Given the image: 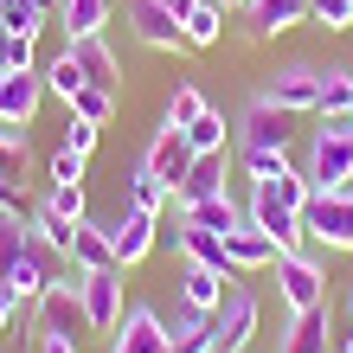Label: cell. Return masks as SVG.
Returning <instances> with one entry per match:
<instances>
[{
    "instance_id": "6da1fadb",
    "label": "cell",
    "mask_w": 353,
    "mask_h": 353,
    "mask_svg": "<svg viewBox=\"0 0 353 353\" xmlns=\"http://www.w3.org/2000/svg\"><path fill=\"white\" fill-rule=\"evenodd\" d=\"M302 232L327 244V251H353V186H334V193H315L302 205Z\"/></svg>"
},
{
    "instance_id": "7a4b0ae2",
    "label": "cell",
    "mask_w": 353,
    "mask_h": 353,
    "mask_svg": "<svg viewBox=\"0 0 353 353\" xmlns=\"http://www.w3.org/2000/svg\"><path fill=\"white\" fill-rule=\"evenodd\" d=\"M276 296H283L289 315H302V308H327V276H321V263L302 257V251H283V257H276Z\"/></svg>"
},
{
    "instance_id": "3957f363",
    "label": "cell",
    "mask_w": 353,
    "mask_h": 353,
    "mask_svg": "<svg viewBox=\"0 0 353 353\" xmlns=\"http://www.w3.org/2000/svg\"><path fill=\"white\" fill-rule=\"evenodd\" d=\"M257 321H263V308L251 289H225V302L212 308V347L219 353H244L257 341Z\"/></svg>"
},
{
    "instance_id": "277c9868",
    "label": "cell",
    "mask_w": 353,
    "mask_h": 353,
    "mask_svg": "<svg viewBox=\"0 0 353 353\" xmlns=\"http://www.w3.org/2000/svg\"><path fill=\"white\" fill-rule=\"evenodd\" d=\"M263 103H270V110H283V116H321V71H308V65L276 71L263 84Z\"/></svg>"
},
{
    "instance_id": "5b68a950",
    "label": "cell",
    "mask_w": 353,
    "mask_h": 353,
    "mask_svg": "<svg viewBox=\"0 0 353 353\" xmlns=\"http://www.w3.org/2000/svg\"><path fill=\"white\" fill-rule=\"evenodd\" d=\"M244 219H251L257 232H270V238H276V251H296V244L308 238V232H302V212H296V205H283L263 180L251 186V205H244Z\"/></svg>"
},
{
    "instance_id": "8992f818",
    "label": "cell",
    "mask_w": 353,
    "mask_h": 353,
    "mask_svg": "<svg viewBox=\"0 0 353 353\" xmlns=\"http://www.w3.org/2000/svg\"><path fill=\"white\" fill-rule=\"evenodd\" d=\"M77 296H84V321H90V334H116V321H122V270L77 276Z\"/></svg>"
},
{
    "instance_id": "52a82bcc",
    "label": "cell",
    "mask_w": 353,
    "mask_h": 353,
    "mask_svg": "<svg viewBox=\"0 0 353 353\" xmlns=\"http://www.w3.org/2000/svg\"><path fill=\"white\" fill-rule=\"evenodd\" d=\"M308 186L315 193H334V186H353V141H334L315 129V148H308Z\"/></svg>"
},
{
    "instance_id": "ba28073f",
    "label": "cell",
    "mask_w": 353,
    "mask_h": 353,
    "mask_svg": "<svg viewBox=\"0 0 353 353\" xmlns=\"http://www.w3.org/2000/svg\"><path fill=\"white\" fill-rule=\"evenodd\" d=\"M129 26H135L141 46H154V52H180L186 46V32H180L168 0H129Z\"/></svg>"
},
{
    "instance_id": "9c48e42d",
    "label": "cell",
    "mask_w": 353,
    "mask_h": 353,
    "mask_svg": "<svg viewBox=\"0 0 353 353\" xmlns=\"http://www.w3.org/2000/svg\"><path fill=\"white\" fill-rule=\"evenodd\" d=\"M154 238H161V219H154V212H135V205L122 199V219L110 225V244H116V263H122V270H129V263H141V257L154 251Z\"/></svg>"
},
{
    "instance_id": "30bf717a",
    "label": "cell",
    "mask_w": 353,
    "mask_h": 353,
    "mask_svg": "<svg viewBox=\"0 0 353 353\" xmlns=\"http://www.w3.org/2000/svg\"><path fill=\"white\" fill-rule=\"evenodd\" d=\"M77 327H90V321H84V296H77V283H52L46 296H39V334H65V341H77Z\"/></svg>"
},
{
    "instance_id": "8fae6325",
    "label": "cell",
    "mask_w": 353,
    "mask_h": 353,
    "mask_svg": "<svg viewBox=\"0 0 353 353\" xmlns=\"http://www.w3.org/2000/svg\"><path fill=\"white\" fill-rule=\"evenodd\" d=\"M110 353H168V321H161L154 308H129V315L116 321Z\"/></svg>"
},
{
    "instance_id": "7c38bea8",
    "label": "cell",
    "mask_w": 353,
    "mask_h": 353,
    "mask_svg": "<svg viewBox=\"0 0 353 353\" xmlns=\"http://www.w3.org/2000/svg\"><path fill=\"white\" fill-rule=\"evenodd\" d=\"M141 168H148L161 186H174V193H180V180H186V168H193V148H186V135L174 129V122H168V129H161L154 141H148V161H141Z\"/></svg>"
},
{
    "instance_id": "4fadbf2b",
    "label": "cell",
    "mask_w": 353,
    "mask_h": 353,
    "mask_svg": "<svg viewBox=\"0 0 353 353\" xmlns=\"http://www.w3.org/2000/svg\"><path fill=\"white\" fill-rule=\"evenodd\" d=\"M174 19H180V32H186V46L205 52V46H219L225 39V7L219 0H168Z\"/></svg>"
},
{
    "instance_id": "5bb4252c",
    "label": "cell",
    "mask_w": 353,
    "mask_h": 353,
    "mask_svg": "<svg viewBox=\"0 0 353 353\" xmlns=\"http://www.w3.org/2000/svg\"><path fill=\"white\" fill-rule=\"evenodd\" d=\"M225 283H232V270H205V263H180V302L193 308V315H212L225 302Z\"/></svg>"
},
{
    "instance_id": "9a60e30c",
    "label": "cell",
    "mask_w": 353,
    "mask_h": 353,
    "mask_svg": "<svg viewBox=\"0 0 353 353\" xmlns=\"http://www.w3.org/2000/svg\"><path fill=\"white\" fill-rule=\"evenodd\" d=\"M71 270H77V276H97V270H122V263H116V244H110V232H103V225L77 219V238H71Z\"/></svg>"
},
{
    "instance_id": "2e32d148",
    "label": "cell",
    "mask_w": 353,
    "mask_h": 353,
    "mask_svg": "<svg viewBox=\"0 0 353 353\" xmlns=\"http://www.w3.org/2000/svg\"><path fill=\"white\" fill-rule=\"evenodd\" d=\"M225 257H232V270L244 276V270H263V263H276L283 251H276V238H270V232H257V225L244 219L238 232H225Z\"/></svg>"
},
{
    "instance_id": "e0dca14e",
    "label": "cell",
    "mask_w": 353,
    "mask_h": 353,
    "mask_svg": "<svg viewBox=\"0 0 353 353\" xmlns=\"http://www.w3.org/2000/svg\"><path fill=\"white\" fill-rule=\"evenodd\" d=\"M39 103H46V77H39V71H7V77H0V116L32 122Z\"/></svg>"
},
{
    "instance_id": "ac0fdd59",
    "label": "cell",
    "mask_w": 353,
    "mask_h": 353,
    "mask_svg": "<svg viewBox=\"0 0 353 353\" xmlns=\"http://www.w3.org/2000/svg\"><path fill=\"white\" fill-rule=\"evenodd\" d=\"M244 13H251V39H276L308 19V0H251Z\"/></svg>"
},
{
    "instance_id": "d6986e66",
    "label": "cell",
    "mask_w": 353,
    "mask_h": 353,
    "mask_svg": "<svg viewBox=\"0 0 353 353\" xmlns=\"http://www.w3.org/2000/svg\"><path fill=\"white\" fill-rule=\"evenodd\" d=\"M212 193H225V154H193V168H186L174 199L193 205V199H212Z\"/></svg>"
},
{
    "instance_id": "ffe728a7",
    "label": "cell",
    "mask_w": 353,
    "mask_h": 353,
    "mask_svg": "<svg viewBox=\"0 0 353 353\" xmlns=\"http://www.w3.org/2000/svg\"><path fill=\"white\" fill-rule=\"evenodd\" d=\"M174 244H180V257H186V263H205V270H232V257H225V238H219V232L180 225V232H174ZM232 276H238V270H232Z\"/></svg>"
},
{
    "instance_id": "44dd1931",
    "label": "cell",
    "mask_w": 353,
    "mask_h": 353,
    "mask_svg": "<svg viewBox=\"0 0 353 353\" xmlns=\"http://www.w3.org/2000/svg\"><path fill=\"white\" fill-rule=\"evenodd\" d=\"M276 353H327V308H302L289 315V334Z\"/></svg>"
},
{
    "instance_id": "7402d4cb",
    "label": "cell",
    "mask_w": 353,
    "mask_h": 353,
    "mask_svg": "<svg viewBox=\"0 0 353 353\" xmlns=\"http://www.w3.org/2000/svg\"><path fill=\"white\" fill-rule=\"evenodd\" d=\"M58 26H65V39H97L110 26V0H65L58 7Z\"/></svg>"
},
{
    "instance_id": "603a6c76",
    "label": "cell",
    "mask_w": 353,
    "mask_h": 353,
    "mask_svg": "<svg viewBox=\"0 0 353 353\" xmlns=\"http://www.w3.org/2000/svg\"><path fill=\"white\" fill-rule=\"evenodd\" d=\"M65 52L77 58V71H84L90 84H103V90H116V58H110V46H103V32H97V39H71Z\"/></svg>"
},
{
    "instance_id": "cb8c5ba5",
    "label": "cell",
    "mask_w": 353,
    "mask_h": 353,
    "mask_svg": "<svg viewBox=\"0 0 353 353\" xmlns=\"http://www.w3.org/2000/svg\"><path fill=\"white\" fill-rule=\"evenodd\" d=\"M283 122H289V116H283V110H270V103L257 97L251 110H244V148H283V135H289Z\"/></svg>"
},
{
    "instance_id": "d4e9b609",
    "label": "cell",
    "mask_w": 353,
    "mask_h": 353,
    "mask_svg": "<svg viewBox=\"0 0 353 353\" xmlns=\"http://www.w3.org/2000/svg\"><path fill=\"white\" fill-rule=\"evenodd\" d=\"M186 225H199V232H238V225H244V212H238V205L232 199H225V193H212V199H193V205H186Z\"/></svg>"
},
{
    "instance_id": "484cf974",
    "label": "cell",
    "mask_w": 353,
    "mask_h": 353,
    "mask_svg": "<svg viewBox=\"0 0 353 353\" xmlns=\"http://www.w3.org/2000/svg\"><path fill=\"white\" fill-rule=\"evenodd\" d=\"M168 353H219V347H212V321L186 308V315L168 327Z\"/></svg>"
},
{
    "instance_id": "4316f807",
    "label": "cell",
    "mask_w": 353,
    "mask_h": 353,
    "mask_svg": "<svg viewBox=\"0 0 353 353\" xmlns=\"http://www.w3.org/2000/svg\"><path fill=\"white\" fill-rule=\"evenodd\" d=\"M32 232H39V244H46V251H58V257H71V238H77V219H65V212H52V205H39V212H32Z\"/></svg>"
},
{
    "instance_id": "83f0119b",
    "label": "cell",
    "mask_w": 353,
    "mask_h": 353,
    "mask_svg": "<svg viewBox=\"0 0 353 353\" xmlns=\"http://www.w3.org/2000/svg\"><path fill=\"white\" fill-rule=\"evenodd\" d=\"M122 199H129L135 212H154V219H161V205L174 199V186H161V180H154L148 168H141V174H129V186H122Z\"/></svg>"
},
{
    "instance_id": "f1b7e54d",
    "label": "cell",
    "mask_w": 353,
    "mask_h": 353,
    "mask_svg": "<svg viewBox=\"0 0 353 353\" xmlns=\"http://www.w3.org/2000/svg\"><path fill=\"white\" fill-rule=\"evenodd\" d=\"M180 135H186V148H193V154H225V116H219V110L193 116Z\"/></svg>"
},
{
    "instance_id": "f546056e",
    "label": "cell",
    "mask_w": 353,
    "mask_h": 353,
    "mask_svg": "<svg viewBox=\"0 0 353 353\" xmlns=\"http://www.w3.org/2000/svg\"><path fill=\"white\" fill-rule=\"evenodd\" d=\"M71 116H77V122H97V129H110V116H116V90L84 84V90L71 97Z\"/></svg>"
},
{
    "instance_id": "4dcf8cb0",
    "label": "cell",
    "mask_w": 353,
    "mask_h": 353,
    "mask_svg": "<svg viewBox=\"0 0 353 353\" xmlns=\"http://www.w3.org/2000/svg\"><path fill=\"white\" fill-rule=\"evenodd\" d=\"M39 77H46V90H52V97H65V103H71L77 90H84V84H90V77H84V71H77V58H71V52H58V58H52V65H46V71H39Z\"/></svg>"
},
{
    "instance_id": "1f68e13d",
    "label": "cell",
    "mask_w": 353,
    "mask_h": 353,
    "mask_svg": "<svg viewBox=\"0 0 353 353\" xmlns=\"http://www.w3.org/2000/svg\"><path fill=\"white\" fill-rule=\"evenodd\" d=\"M0 32H26V39H39V32H46V13H39L32 0H7V13H0Z\"/></svg>"
},
{
    "instance_id": "d6a6232c",
    "label": "cell",
    "mask_w": 353,
    "mask_h": 353,
    "mask_svg": "<svg viewBox=\"0 0 353 353\" xmlns=\"http://www.w3.org/2000/svg\"><path fill=\"white\" fill-rule=\"evenodd\" d=\"M263 186H270V193H276L283 205H296V212H302L308 199H315V186H308V174H296V168H283L276 180H263Z\"/></svg>"
},
{
    "instance_id": "836d02e7",
    "label": "cell",
    "mask_w": 353,
    "mask_h": 353,
    "mask_svg": "<svg viewBox=\"0 0 353 353\" xmlns=\"http://www.w3.org/2000/svg\"><path fill=\"white\" fill-rule=\"evenodd\" d=\"M244 168H251V180H276L289 168V148H244Z\"/></svg>"
},
{
    "instance_id": "e575fe53",
    "label": "cell",
    "mask_w": 353,
    "mask_h": 353,
    "mask_svg": "<svg viewBox=\"0 0 353 353\" xmlns=\"http://www.w3.org/2000/svg\"><path fill=\"white\" fill-rule=\"evenodd\" d=\"M0 71H32V39L26 32H0Z\"/></svg>"
},
{
    "instance_id": "d590c367",
    "label": "cell",
    "mask_w": 353,
    "mask_h": 353,
    "mask_svg": "<svg viewBox=\"0 0 353 353\" xmlns=\"http://www.w3.org/2000/svg\"><path fill=\"white\" fill-rule=\"evenodd\" d=\"M321 110H353V71H327L321 77Z\"/></svg>"
},
{
    "instance_id": "8d00e7d4",
    "label": "cell",
    "mask_w": 353,
    "mask_h": 353,
    "mask_svg": "<svg viewBox=\"0 0 353 353\" xmlns=\"http://www.w3.org/2000/svg\"><path fill=\"white\" fill-rule=\"evenodd\" d=\"M193 116H205V97H199L193 84H180V90H174V103H168V122H174V129H186Z\"/></svg>"
},
{
    "instance_id": "74e56055",
    "label": "cell",
    "mask_w": 353,
    "mask_h": 353,
    "mask_svg": "<svg viewBox=\"0 0 353 353\" xmlns=\"http://www.w3.org/2000/svg\"><path fill=\"white\" fill-rule=\"evenodd\" d=\"M308 19L327 26V32H341V26H353V7L347 0H308Z\"/></svg>"
},
{
    "instance_id": "f35d334b",
    "label": "cell",
    "mask_w": 353,
    "mask_h": 353,
    "mask_svg": "<svg viewBox=\"0 0 353 353\" xmlns=\"http://www.w3.org/2000/svg\"><path fill=\"white\" fill-rule=\"evenodd\" d=\"M52 212H65V219H84V180H71V186H52L46 193Z\"/></svg>"
},
{
    "instance_id": "ab89813d",
    "label": "cell",
    "mask_w": 353,
    "mask_h": 353,
    "mask_svg": "<svg viewBox=\"0 0 353 353\" xmlns=\"http://www.w3.org/2000/svg\"><path fill=\"white\" fill-rule=\"evenodd\" d=\"M71 180H84V154H77V148H58L52 154V186H71Z\"/></svg>"
},
{
    "instance_id": "60d3db41",
    "label": "cell",
    "mask_w": 353,
    "mask_h": 353,
    "mask_svg": "<svg viewBox=\"0 0 353 353\" xmlns=\"http://www.w3.org/2000/svg\"><path fill=\"white\" fill-rule=\"evenodd\" d=\"M65 148L90 154V148H97V122H77V116H71V122H65Z\"/></svg>"
},
{
    "instance_id": "b9f144b4",
    "label": "cell",
    "mask_w": 353,
    "mask_h": 353,
    "mask_svg": "<svg viewBox=\"0 0 353 353\" xmlns=\"http://www.w3.org/2000/svg\"><path fill=\"white\" fill-rule=\"evenodd\" d=\"M26 168V141H0V180H19Z\"/></svg>"
},
{
    "instance_id": "7bdbcfd3",
    "label": "cell",
    "mask_w": 353,
    "mask_h": 353,
    "mask_svg": "<svg viewBox=\"0 0 353 353\" xmlns=\"http://www.w3.org/2000/svg\"><path fill=\"white\" fill-rule=\"evenodd\" d=\"M0 212H19V180H0Z\"/></svg>"
},
{
    "instance_id": "ee69618b",
    "label": "cell",
    "mask_w": 353,
    "mask_h": 353,
    "mask_svg": "<svg viewBox=\"0 0 353 353\" xmlns=\"http://www.w3.org/2000/svg\"><path fill=\"white\" fill-rule=\"evenodd\" d=\"M13 315H19V302L7 296V289H0V334H7V327H13Z\"/></svg>"
},
{
    "instance_id": "f6af8a7d",
    "label": "cell",
    "mask_w": 353,
    "mask_h": 353,
    "mask_svg": "<svg viewBox=\"0 0 353 353\" xmlns=\"http://www.w3.org/2000/svg\"><path fill=\"white\" fill-rule=\"evenodd\" d=\"M39 353H77V341H65V334H46V347Z\"/></svg>"
},
{
    "instance_id": "bcb514c9",
    "label": "cell",
    "mask_w": 353,
    "mask_h": 353,
    "mask_svg": "<svg viewBox=\"0 0 353 353\" xmlns=\"http://www.w3.org/2000/svg\"><path fill=\"white\" fill-rule=\"evenodd\" d=\"M32 7L46 13V19H58V7H65V0H32Z\"/></svg>"
},
{
    "instance_id": "7dc6e473",
    "label": "cell",
    "mask_w": 353,
    "mask_h": 353,
    "mask_svg": "<svg viewBox=\"0 0 353 353\" xmlns=\"http://www.w3.org/2000/svg\"><path fill=\"white\" fill-rule=\"evenodd\" d=\"M219 7H251V0H219Z\"/></svg>"
},
{
    "instance_id": "c3c4849f",
    "label": "cell",
    "mask_w": 353,
    "mask_h": 353,
    "mask_svg": "<svg viewBox=\"0 0 353 353\" xmlns=\"http://www.w3.org/2000/svg\"><path fill=\"white\" fill-rule=\"evenodd\" d=\"M347 321H353V289H347Z\"/></svg>"
},
{
    "instance_id": "681fc988",
    "label": "cell",
    "mask_w": 353,
    "mask_h": 353,
    "mask_svg": "<svg viewBox=\"0 0 353 353\" xmlns=\"http://www.w3.org/2000/svg\"><path fill=\"white\" fill-rule=\"evenodd\" d=\"M0 13H7V0H0Z\"/></svg>"
},
{
    "instance_id": "f907efd6",
    "label": "cell",
    "mask_w": 353,
    "mask_h": 353,
    "mask_svg": "<svg viewBox=\"0 0 353 353\" xmlns=\"http://www.w3.org/2000/svg\"><path fill=\"white\" fill-rule=\"evenodd\" d=\"M347 7H353V0H347Z\"/></svg>"
},
{
    "instance_id": "816d5d0a",
    "label": "cell",
    "mask_w": 353,
    "mask_h": 353,
    "mask_svg": "<svg viewBox=\"0 0 353 353\" xmlns=\"http://www.w3.org/2000/svg\"><path fill=\"white\" fill-rule=\"evenodd\" d=\"M0 77H7V71H0Z\"/></svg>"
}]
</instances>
